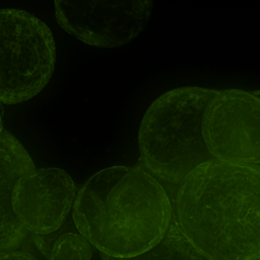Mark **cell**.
Wrapping results in <instances>:
<instances>
[{"mask_svg":"<svg viewBox=\"0 0 260 260\" xmlns=\"http://www.w3.org/2000/svg\"><path fill=\"white\" fill-rule=\"evenodd\" d=\"M181 229L211 260H259L260 171L256 164L213 159L180 183Z\"/></svg>","mask_w":260,"mask_h":260,"instance_id":"1","label":"cell"},{"mask_svg":"<svg viewBox=\"0 0 260 260\" xmlns=\"http://www.w3.org/2000/svg\"><path fill=\"white\" fill-rule=\"evenodd\" d=\"M162 186L139 162L102 170L83 185L72 217L79 233L101 252L128 257L156 245L171 220Z\"/></svg>","mask_w":260,"mask_h":260,"instance_id":"2","label":"cell"},{"mask_svg":"<svg viewBox=\"0 0 260 260\" xmlns=\"http://www.w3.org/2000/svg\"><path fill=\"white\" fill-rule=\"evenodd\" d=\"M219 90L188 86L156 99L139 128L140 163L153 177L180 183L201 164L215 159L202 133V119L210 101Z\"/></svg>","mask_w":260,"mask_h":260,"instance_id":"3","label":"cell"},{"mask_svg":"<svg viewBox=\"0 0 260 260\" xmlns=\"http://www.w3.org/2000/svg\"><path fill=\"white\" fill-rule=\"evenodd\" d=\"M56 47L49 27L34 15L0 9V102L16 104L32 98L49 82Z\"/></svg>","mask_w":260,"mask_h":260,"instance_id":"4","label":"cell"},{"mask_svg":"<svg viewBox=\"0 0 260 260\" xmlns=\"http://www.w3.org/2000/svg\"><path fill=\"white\" fill-rule=\"evenodd\" d=\"M260 101L239 89L220 91L202 119L206 145L215 159L256 164L260 160Z\"/></svg>","mask_w":260,"mask_h":260,"instance_id":"5","label":"cell"},{"mask_svg":"<svg viewBox=\"0 0 260 260\" xmlns=\"http://www.w3.org/2000/svg\"><path fill=\"white\" fill-rule=\"evenodd\" d=\"M152 1H55L58 25L91 46L112 48L128 43L144 29Z\"/></svg>","mask_w":260,"mask_h":260,"instance_id":"6","label":"cell"},{"mask_svg":"<svg viewBox=\"0 0 260 260\" xmlns=\"http://www.w3.org/2000/svg\"><path fill=\"white\" fill-rule=\"evenodd\" d=\"M76 187L64 170H33L15 183L11 205L17 219L30 233L46 234L66 221L75 200Z\"/></svg>","mask_w":260,"mask_h":260,"instance_id":"7","label":"cell"},{"mask_svg":"<svg viewBox=\"0 0 260 260\" xmlns=\"http://www.w3.org/2000/svg\"><path fill=\"white\" fill-rule=\"evenodd\" d=\"M102 260H211L197 250L183 234L176 210H172L168 229L162 239L150 249L128 257L101 253Z\"/></svg>","mask_w":260,"mask_h":260,"instance_id":"8","label":"cell"},{"mask_svg":"<svg viewBox=\"0 0 260 260\" xmlns=\"http://www.w3.org/2000/svg\"><path fill=\"white\" fill-rule=\"evenodd\" d=\"M91 247L80 233L62 235L54 244L49 260H90Z\"/></svg>","mask_w":260,"mask_h":260,"instance_id":"9","label":"cell"},{"mask_svg":"<svg viewBox=\"0 0 260 260\" xmlns=\"http://www.w3.org/2000/svg\"><path fill=\"white\" fill-rule=\"evenodd\" d=\"M68 233H79L73 218L66 220L58 229L46 234L30 233V236L37 249L48 260H49L52 247L57 239Z\"/></svg>","mask_w":260,"mask_h":260,"instance_id":"10","label":"cell"},{"mask_svg":"<svg viewBox=\"0 0 260 260\" xmlns=\"http://www.w3.org/2000/svg\"><path fill=\"white\" fill-rule=\"evenodd\" d=\"M0 260H38L31 254L22 251H8L0 252Z\"/></svg>","mask_w":260,"mask_h":260,"instance_id":"11","label":"cell"},{"mask_svg":"<svg viewBox=\"0 0 260 260\" xmlns=\"http://www.w3.org/2000/svg\"><path fill=\"white\" fill-rule=\"evenodd\" d=\"M4 113V109L2 103L0 102V142L3 135V116Z\"/></svg>","mask_w":260,"mask_h":260,"instance_id":"12","label":"cell"}]
</instances>
